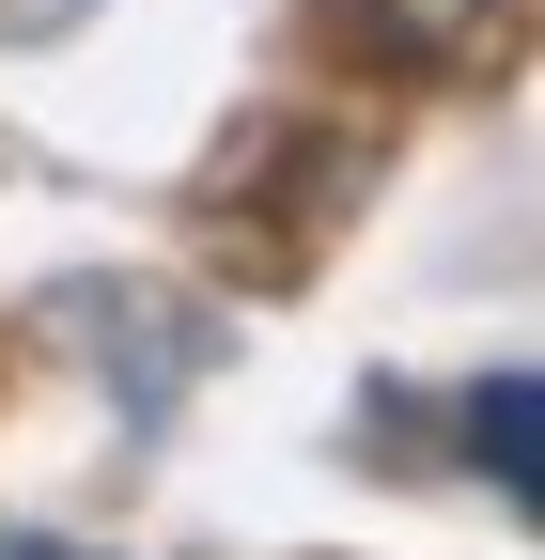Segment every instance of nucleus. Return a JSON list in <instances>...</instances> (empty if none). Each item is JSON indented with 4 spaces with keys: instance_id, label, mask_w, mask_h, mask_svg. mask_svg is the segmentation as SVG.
<instances>
[{
    "instance_id": "nucleus-1",
    "label": "nucleus",
    "mask_w": 545,
    "mask_h": 560,
    "mask_svg": "<svg viewBox=\"0 0 545 560\" xmlns=\"http://www.w3.org/2000/svg\"><path fill=\"white\" fill-rule=\"evenodd\" d=\"M530 420H545V389H530V374H484L467 436H484V482H499V499H530Z\"/></svg>"
}]
</instances>
